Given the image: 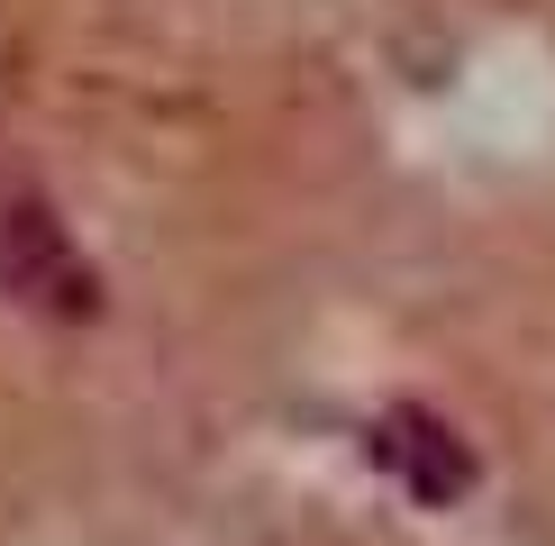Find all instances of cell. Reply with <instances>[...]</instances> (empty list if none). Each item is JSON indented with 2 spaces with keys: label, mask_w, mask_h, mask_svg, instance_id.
<instances>
[{
  "label": "cell",
  "mask_w": 555,
  "mask_h": 546,
  "mask_svg": "<svg viewBox=\"0 0 555 546\" xmlns=\"http://www.w3.org/2000/svg\"><path fill=\"white\" fill-rule=\"evenodd\" d=\"M374 465H383L401 492H420V510H447V500L474 492V446L455 438L437 410H410V401L374 419Z\"/></svg>",
  "instance_id": "cell-2"
},
{
  "label": "cell",
  "mask_w": 555,
  "mask_h": 546,
  "mask_svg": "<svg viewBox=\"0 0 555 546\" xmlns=\"http://www.w3.org/2000/svg\"><path fill=\"white\" fill-rule=\"evenodd\" d=\"M0 291L37 318H91L101 310V273L64 237V219L37 192H0Z\"/></svg>",
  "instance_id": "cell-1"
}]
</instances>
